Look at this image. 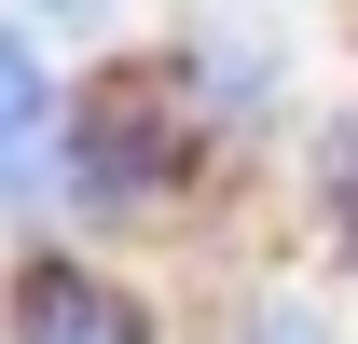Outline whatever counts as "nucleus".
<instances>
[{
  "label": "nucleus",
  "mask_w": 358,
  "mask_h": 344,
  "mask_svg": "<svg viewBox=\"0 0 358 344\" xmlns=\"http://www.w3.org/2000/svg\"><path fill=\"white\" fill-rule=\"evenodd\" d=\"M0 152H14V207L55 193V69L42 42H0Z\"/></svg>",
  "instance_id": "2"
},
{
  "label": "nucleus",
  "mask_w": 358,
  "mask_h": 344,
  "mask_svg": "<svg viewBox=\"0 0 358 344\" xmlns=\"http://www.w3.org/2000/svg\"><path fill=\"white\" fill-rule=\"evenodd\" d=\"M248 344H345V317H331L317 289H262L248 303Z\"/></svg>",
  "instance_id": "4"
},
{
  "label": "nucleus",
  "mask_w": 358,
  "mask_h": 344,
  "mask_svg": "<svg viewBox=\"0 0 358 344\" xmlns=\"http://www.w3.org/2000/svg\"><path fill=\"white\" fill-rule=\"evenodd\" d=\"M14 344H138V303L96 289L83 261H28V289H14Z\"/></svg>",
  "instance_id": "1"
},
{
  "label": "nucleus",
  "mask_w": 358,
  "mask_h": 344,
  "mask_svg": "<svg viewBox=\"0 0 358 344\" xmlns=\"http://www.w3.org/2000/svg\"><path fill=\"white\" fill-rule=\"evenodd\" d=\"M331 179H345V220H358V138H345V152H331Z\"/></svg>",
  "instance_id": "5"
},
{
  "label": "nucleus",
  "mask_w": 358,
  "mask_h": 344,
  "mask_svg": "<svg viewBox=\"0 0 358 344\" xmlns=\"http://www.w3.org/2000/svg\"><path fill=\"white\" fill-rule=\"evenodd\" d=\"M193 96H207L221 124H248V110L275 96V42L262 28H207V42H193Z\"/></svg>",
  "instance_id": "3"
},
{
  "label": "nucleus",
  "mask_w": 358,
  "mask_h": 344,
  "mask_svg": "<svg viewBox=\"0 0 358 344\" xmlns=\"http://www.w3.org/2000/svg\"><path fill=\"white\" fill-rule=\"evenodd\" d=\"M28 14H96V0H28Z\"/></svg>",
  "instance_id": "6"
}]
</instances>
